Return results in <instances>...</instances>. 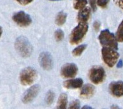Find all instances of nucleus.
Instances as JSON below:
<instances>
[{
	"label": "nucleus",
	"instance_id": "f257e3e1",
	"mask_svg": "<svg viewBox=\"0 0 123 109\" xmlns=\"http://www.w3.org/2000/svg\"><path fill=\"white\" fill-rule=\"evenodd\" d=\"M15 47L18 54L23 57H30L33 52L31 44L26 37L21 36L17 38Z\"/></svg>",
	"mask_w": 123,
	"mask_h": 109
},
{
	"label": "nucleus",
	"instance_id": "f03ea898",
	"mask_svg": "<svg viewBox=\"0 0 123 109\" xmlns=\"http://www.w3.org/2000/svg\"><path fill=\"white\" fill-rule=\"evenodd\" d=\"M88 31V25L86 22H79V25L74 28L70 35V43L78 44L82 40Z\"/></svg>",
	"mask_w": 123,
	"mask_h": 109
},
{
	"label": "nucleus",
	"instance_id": "7ed1b4c3",
	"mask_svg": "<svg viewBox=\"0 0 123 109\" xmlns=\"http://www.w3.org/2000/svg\"><path fill=\"white\" fill-rule=\"evenodd\" d=\"M99 40L103 47H108L117 50V40L116 37L111 33L108 30H105L101 32L99 36Z\"/></svg>",
	"mask_w": 123,
	"mask_h": 109
},
{
	"label": "nucleus",
	"instance_id": "20e7f679",
	"mask_svg": "<svg viewBox=\"0 0 123 109\" xmlns=\"http://www.w3.org/2000/svg\"><path fill=\"white\" fill-rule=\"evenodd\" d=\"M116 50L108 47H103L101 50L103 61L109 67H114L119 57V54Z\"/></svg>",
	"mask_w": 123,
	"mask_h": 109
},
{
	"label": "nucleus",
	"instance_id": "39448f33",
	"mask_svg": "<svg viewBox=\"0 0 123 109\" xmlns=\"http://www.w3.org/2000/svg\"><path fill=\"white\" fill-rule=\"evenodd\" d=\"M37 73L31 67H27L22 70L20 74V83L24 85H31L37 79Z\"/></svg>",
	"mask_w": 123,
	"mask_h": 109
},
{
	"label": "nucleus",
	"instance_id": "423d86ee",
	"mask_svg": "<svg viewBox=\"0 0 123 109\" xmlns=\"http://www.w3.org/2000/svg\"><path fill=\"white\" fill-rule=\"evenodd\" d=\"M89 79L95 84H99L104 80L105 72L104 69L99 66H94L89 71Z\"/></svg>",
	"mask_w": 123,
	"mask_h": 109
},
{
	"label": "nucleus",
	"instance_id": "0eeeda50",
	"mask_svg": "<svg viewBox=\"0 0 123 109\" xmlns=\"http://www.w3.org/2000/svg\"><path fill=\"white\" fill-rule=\"evenodd\" d=\"M12 18H13V21L17 25L19 26H22V27L29 26L32 22V20L30 15L22 11L17 12L13 15Z\"/></svg>",
	"mask_w": 123,
	"mask_h": 109
},
{
	"label": "nucleus",
	"instance_id": "6e6552de",
	"mask_svg": "<svg viewBox=\"0 0 123 109\" xmlns=\"http://www.w3.org/2000/svg\"><path fill=\"white\" fill-rule=\"evenodd\" d=\"M78 68L74 63H68L62 67L61 76L64 78H73L77 75Z\"/></svg>",
	"mask_w": 123,
	"mask_h": 109
},
{
	"label": "nucleus",
	"instance_id": "1a4fd4ad",
	"mask_svg": "<svg viewBox=\"0 0 123 109\" xmlns=\"http://www.w3.org/2000/svg\"><path fill=\"white\" fill-rule=\"evenodd\" d=\"M40 86L38 85H33L27 90L22 96V102L24 103H28L32 102L37 96L40 92Z\"/></svg>",
	"mask_w": 123,
	"mask_h": 109
},
{
	"label": "nucleus",
	"instance_id": "9d476101",
	"mask_svg": "<svg viewBox=\"0 0 123 109\" xmlns=\"http://www.w3.org/2000/svg\"><path fill=\"white\" fill-rule=\"evenodd\" d=\"M39 61L41 67L45 70H50L53 67V60L51 55L49 52H43L40 54Z\"/></svg>",
	"mask_w": 123,
	"mask_h": 109
},
{
	"label": "nucleus",
	"instance_id": "9b49d317",
	"mask_svg": "<svg viewBox=\"0 0 123 109\" xmlns=\"http://www.w3.org/2000/svg\"><path fill=\"white\" fill-rule=\"evenodd\" d=\"M109 89L112 95L116 97L123 96V82H113L109 85Z\"/></svg>",
	"mask_w": 123,
	"mask_h": 109
},
{
	"label": "nucleus",
	"instance_id": "f8f14e48",
	"mask_svg": "<svg viewBox=\"0 0 123 109\" xmlns=\"http://www.w3.org/2000/svg\"><path fill=\"white\" fill-rule=\"evenodd\" d=\"M83 84V80L81 79L68 80L64 82V86L67 89H77L80 87Z\"/></svg>",
	"mask_w": 123,
	"mask_h": 109
},
{
	"label": "nucleus",
	"instance_id": "ddd939ff",
	"mask_svg": "<svg viewBox=\"0 0 123 109\" xmlns=\"http://www.w3.org/2000/svg\"><path fill=\"white\" fill-rule=\"evenodd\" d=\"M91 15V9L89 7L83 8L78 14V20L79 22H87Z\"/></svg>",
	"mask_w": 123,
	"mask_h": 109
},
{
	"label": "nucleus",
	"instance_id": "4468645a",
	"mask_svg": "<svg viewBox=\"0 0 123 109\" xmlns=\"http://www.w3.org/2000/svg\"><path fill=\"white\" fill-rule=\"evenodd\" d=\"M94 87L91 84H86L82 87L81 90L80 96L83 98H89L94 94Z\"/></svg>",
	"mask_w": 123,
	"mask_h": 109
},
{
	"label": "nucleus",
	"instance_id": "2eb2a0df",
	"mask_svg": "<svg viewBox=\"0 0 123 109\" xmlns=\"http://www.w3.org/2000/svg\"><path fill=\"white\" fill-rule=\"evenodd\" d=\"M67 101H68L67 95L64 93L61 94L59 96V100H58L57 108L61 109H66V105H67Z\"/></svg>",
	"mask_w": 123,
	"mask_h": 109
},
{
	"label": "nucleus",
	"instance_id": "dca6fc26",
	"mask_svg": "<svg viewBox=\"0 0 123 109\" xmlns=\"http://www.w3.org/2000/svg\"><path fill=\"white\" fill-rule=\"evenodd\" d=\"M66 17L67 15L63 12H60L58 14H57L56 19H55V23L58 26H62L66 22Z\"/></svg>",
	"mask_w": 123,
	"mask_h": 109
},
{
	"label": "nucleus",
	"instance_id": "f3484780",
	"mask_svg": "<svg viewBox=\"0 0 123 109\" xmlns=\"http://www.w3.org/2000/svg\"><path fill=\"white\" fill-rule=\"evenodd\" d=\"M87 3V0H74V6L76 10H81Z\"/></svg>",
	"mask_w": 123,
	"mask_h": 109
},
{
	"label": "nucleus",
	"instance_id": "a211bd4d",
	"mask_svg": "<svg viewBox=\"0 0 123 109\" xmlns=\"http://www.w3.org/2000/svg\"><path fill=\"white\" fill-rule=\"evenodd\" d=\"M116 39L118 42H123V20L117 29V31L116 33Z\"/></svg>",
	"mask_w": 123,
	"mask_h": 109
},
{
	"label": "nucleus",
	"instance_id": "6ab92c4d",
	"mask_svg": "<svg viewBox=\"0 0 123 109\" xmlns=\"http://www.w3.org/2000/svg\"><path fill=\"white\" fill-rule=\"evenodd\" d=\"M86 45H82L77 47V48H75L73 50L72 54H73V55L74 56H79V55H80L82 54V53L84 51L85 49L86 48Z\"/></svg>",
	"mask_w": 123,
	"mask_h": 109
},
{
	"label": "nucleus",
	"instance_id": "aec40b11",
	"mask_svg": "<svg viewBox=\"0 0 123 109\" xmlns=\"http://www.w3.org/2000/svg\"><path fill=\"white\" fill-rule=\"evenodd\" d=\"M54 98H55L54 93L52 91H49L46 96L47 103L49 104V105H50V104L52 103L54 100Z\"/></svg>",
	"mask_w": 123,
	"mask_h": 109
},
{
	"label": "nucleus",
	"instance_id": "412c9836",
	"mask_svg": "<svg viewBox=\"0 0 123 109\" xmlns=\"http://www.w3.org/2000/svg\"><path fill=\"white\" fill-rule=\"evenodd\" d=\"M64 38V33L62 30H58L55 32V38L58 42L61 41Z\"/></svg>",
	"mask_w": 123,
	"mask_h": 109
},
{
	"label": "nucleus",
	"instance_id": "4be33fe9",
	"mask_svg": "<svg viewBox=\"0 0 123 109\" xmlns=\"http://www.w3.org/2000/svg\"><path fill=\"white\" fill-rule=\"evenodd\" d=\"M108 2H109V0H97L96 3L100 7L105 8L107 7Z\"/></svg>",
	"mask_w": 123,
	"mask_h": 109
},
{
	"label": "nucleus",
	"instance_id": "5701e85b",
	"mask_svg": "<svg viewBox=\"0 0 123 109\" xmlns=\"http://www.w3.org/2000/svg\"><path fill=\"white\" fill-rule=\"evenodd\" d=\"M70 109H77L80 108V102L79 100H75L74 102H72L71 103L70 105Z\"/></svg>",
	"mask_w": 123,
	"mask_h": 109
},
{
	"label": "nucleus",
	"instance_id": "b1692460",
	"mask_svg": "<svg viewBox=\"0 0 123 109\" xmlns=\"http://www.w3.org/2000/svg\"><path fill=\"white\" fill-rule=\"evenodd\" d=\"M17 1L18 2V3H20V5H28V4L33 1V0H17Z\"/></svg>",
	"mask_w": 123,
	"mask_h": 109
},
{
	"label": "nucleus",
	"instance_id": "393cba45",
	"mask_svg": "<svg viewBox=\"0 0 123 109\" xmlns=\"http://www.w3.org/2000/svg\"><path fill=\"white\" fill-rule=\"evenodd\" d=\"M90 1V4L91 7H92V9L94 11H95L96 9V0H89Z\"/></svg>",
	"mask_w": 123,
	"mask_h": 109
},
{
	"label": "nucleus",
	"instance_id": "a878e982",
	"mask_svg": "<svg viewBox=\"0 0 123 109\" xmlns=\"http://www.w3.org/2000/svg\"><path fill=\"white\" fill-rule=\"evenodd\" d=\"M116 4L123 10V0H115Z\"/></svg>",
	"mask_w": 123,
	"mask_h": 109
},
{
	"label": "nucleus",
	"instance_id": "bb28decb",
	"mask_svg": "<svg viewBox=\"0 0 123 109\" xmlns=\"http://www.w3.org/2000/svg\"><path fill=\"white\" fill-rule=\"evenodd\" d=\"M99 26H100L99 22H98V21H96V22H94V29H95L96 31H98V30H99Z\"/></svg>",
	"mask_w": 123,
	"mask_h": 109
},
{
	"label": "nucleus",
	"instance_id": "cd10ccee",
	"mask_svg": "<svg viewBox=\"0 0 123 109\" xmlns=\"http://www.w3.org/2000/svg\"><path fill=\"white\" fill-rule=\"evenodd\" d=\"M123 66V62L122 60H120L117 63V67L118 68H121Z\"/></svg>",
	"mask_w": 123,
	"mask_h": 109
},
{
	"label": "nucleus",
	"instance_id": "c85d7f7f",
	"mask_svg": "<svg viewBox=\"0 0 123 109\" xmlns=\"http://www.w3.org/2000/svg\"><path fill=\"white\" fill-rule=\"evenodd\" d=\"M1 34H2V28L0 26V36H1Z\"/></svg>",
	"mask_w": 123,
	"mask_h": 109
},
{
	"label": "nucleus",
	"instance_id": "c756f323",
	"mask_svg": "<svg viewBox=\"0 0 123 109\" xmlns=\"http://www.w3.org/2000/svg\"><path fill=\"white\" fill-rule=\"evenodd\" d=\"M50 1H57V0H50Z\"/></svg>",
	"mask_w": 123,
	"mask_h": 109
}]
</instances>
